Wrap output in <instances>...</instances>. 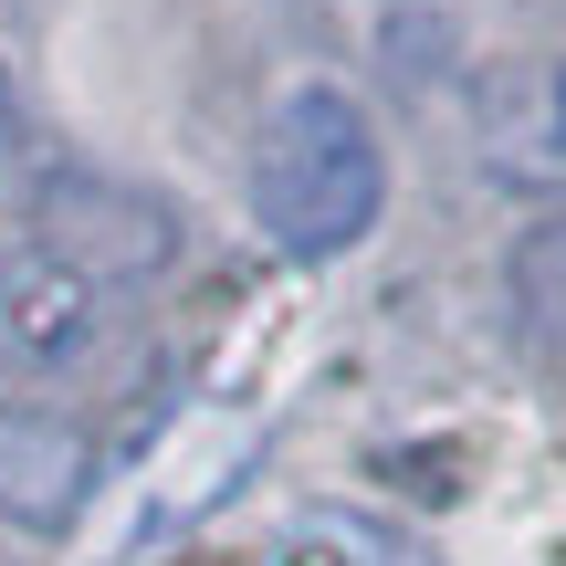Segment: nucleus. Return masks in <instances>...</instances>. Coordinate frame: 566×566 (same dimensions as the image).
I'll list each match as a JSON object with an SVG mask.
<instances>
[{"mask_svg":"<svg viewBox=\"0 0 566 566\" xmlns=\"http://www.w3.org/2000/svg\"><path fill=\"white\" fill-rule=\"evenodd\" d=\"M378 210H388V158H378L367 105L336 95V84H294L252 137V221L283 252L325 263V252L367 242Z\"/></svg>","mask_w":566,"mask_h":566,"instance_id":"nucleus-1","label":"nucleus"},{"mask_svg":"<svg viewBox=\"0 0 566 566\" xmlns=\"http://www.w3.org/2000/svg\"><path fill=\"white\" fill-rule=\"evenodd\" d=\"M32 252L74 283H147L179 263V210L105 168H53V179H32Z\"/></svg>","mask_w":566,"mask_h":566,"instance_id":"nucleus-2","label":"nucleus"},{"mask_svg":"<svg viewBox=\"0 0 566 566\" xmlns=\"http://www.w3.org/2000/svg\"><path fill=\"white\" fill-rule=\"evenodd\" d=\"M472 147H483V179L566 200V63H493L472 84Z\"/></svg>","mask_w":566,"mask_h":566,"instance_id":"nucleus-3","label":"nucleus"},{"mask_svg":"<svg viewBox=\"0 0 566 566\" xmlns=\"http://www.w3.org/2000/svg\"><path fill=\"white\" fill-rule=\"evenodd\" d=\"M95 493V441L63 409H0V514L21 535H63Z\"/></svg>","mask_w":566,"mask_h":566,"instance_id":"nucleus-4","label":"nucleus"},{"mask_svg":"<svg viewBox=\"0 0 566 566\" xmlns=\"http://www.w3.org/2000/svg\"><path fill=\"white\" fill-rule=\"evenodd\" d=\"M0 346L21 367H74L95 346V283H74L63 263H42V252L0 263Z\"/></svg>","mask_w":566,"mask_h":566,"instance_id":"nucleus-5","label":"nucleus"},{"mask_svg":"<svg viewBox=\"0 0 566 566\" xmlns=\"http://www.w3.org/2000/svg\"><path fill=\"white\" fill-rule=\"evenodd\" d=\"M504 283H514V325H525V346L566 378V221L525 231L514 263H504Z\"/></svg>","mask_w":566,"mask_h":566,"instance_id":"nucleus-6","label":"nucleus"},{"mask_svg":"<svg viewBox=\"0 0 566 566\" xmlns=\"http://www.w3.org/2000/svg\"><path fill=\"white\" fill-rule=\"evenodd\" d=\"M11 126H21V105H11V74H0V147H11Z\"/></svg>","mask_w":566,"mask_h":566,"instance_id":"nucleus-7","label":"nucleus"},{"mask_svg":"<svg viewBox=\"0 0 566 566\" xmlns=\"http://www.w3.org/2000/svg\"><path fill=\"white\" fill-rule=\"evenodd\" d=\"M294 566H325V556H294Z\"/></svg>","mask_w":566,"mask_h":566,"instance_id":"nucleus-8","label":"nucleus"}]
</instances>
